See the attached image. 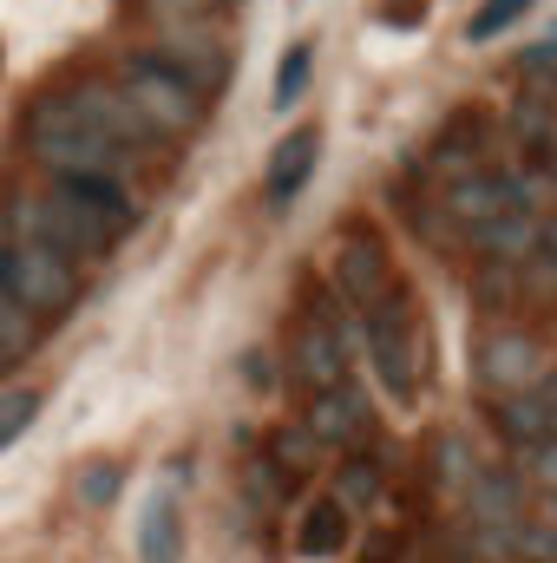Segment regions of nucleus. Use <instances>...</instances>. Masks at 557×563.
<instances>
[{
	"mask_svg": "<svg viewBox=\"0 0 557 563\" xmlns=\"http://www.w3.org/2000/svg\"><path fill=\"white\" fill-rule=\"evenodd\" d=\"M419 13H426V7H414V0H407V7H381V20H394V26H414Z\"/></svg>",
	"mask_w": 557,
	"mask_h": 563,
	"instance_id": "nucleus-32",
	"label": "nucleus"
},
{
	"mask_svg": "<svg viewBox=\"0 0 557 563\" xmlns=\"http://www.w3.org/2000/svg\"><path fill=\"white\" fill-rule=\"evenodd\" d=\"M466 518L472 525H525V472L485 465L466 485Z\"/></svg>",
	"mask_w": 557,
	"mask_h": 563,
	"instance_id": "nucleus-15",
	"label": "nucleus"
},
{
	"mask_svg": "<svg viewBox=\"0 0 557 563\" xmlns=\"http://www.w3.org/2000/svg\"><path fill=\"white\" fill-rule=\"evenodd\" d=\"M263 459L276 465L282 478H308V472L321 465V445H315V439H308L302 426H276V432H270V452H263Z\"/></svg>",
	"mask_w": 557,
	"mask_h": 563,
	"instance_id": "nucleus-20",
	"label": "nucleus"
},
{
	"mask_svg": "<svg viewBox=\"0 0 557 563\" xmlns=\"http://www.w3.org/2000/svg\"><path fill=\"white\" fill-rule=\"evenodd\" d=\"M302 432H308L321 452H361V445L374 439V413H368L361 387L348 380V387H335V394H315V400H308Z\"/></svg>",
	"mask_w": 557,
	"mask_h": 563,
	"instance_id": "nucleus-10",
	"label": "nucleus"
},
{
	"mask_svg": "<svg viewBox=\"0 0 557 563\" xmlns=\"http://www.w3.org/2000/svg\"><path fill=\"white\" fill-rule=\"evenodd\" d=\"M466 243H479V250H492L485 263H532L538 250H545V230H538V217H525V210H512V217H499V223H485V230H472Z\"/></svg>",
	"mask_w": 557,
	"mask_h": 563,
	"instance_id": "nucleus-16",
	"label": "nucleus"
},
{
	"mask_svg": "<svg viewBox=\"0 0 557 563\" xmlns=\"http://www.w3.org/2000/svg\"><path fill=\"white\" fill-rule=\"evenodd\" d=\"M26 157L46 170V184H73V177H119L125 184L132 177V157L112 151L106 139H92L59 92H46L26 112Z\"/></svg>",
	"mask_w": 557,
	"mask_h": 563,
	"instance_id": "nucleus-3",
	"label": "nucleus"
},
{
	"mask_svg": "<svg viewBox=\"0 0 557 563\" xmlns=\"http://www.w3.org/2000/svg\"><path fill=\"white\" fill-rule=\"evenodd\" d=\"M33 347H40V321H33V314L0 288V354H7V361H26Z\"/></svg>",
	"mask_w": 557,
	"mask_h": 563,
	"instance_id": "nucleus-22",
	"label": "nucleus"
},
{
	"mask_svg": "<svg viewBox=\"0 0 557 563\" xmlns=\"http://www.w3.org/2000/svg\"><path fill=\"white\" fill-rule=\"evenodd\" d=\"M132 223H139V190L119 177H73V184H40L7 197L13 243H46L73 263H99Z\"/></svg>",
	"mask_w": 557,
	"mask_h": 563,
	"instance_id": "nucleus-1",
	"label": "nucleus"
},
{
	"mask_svg": "<svg viewBox=\"0 0 557 563\" xmlns=\"http://www.w3.org/2000/svg\"><path fill=\"white\" fill-rule=\"evenodd\" d=\"M472 472H479V465H472L466 439H459V432H439V439H433V478H439V485H472Z\"/></svg>",
	"mask_w": 557,
	"mask_h": 563,
	"instance_id": "nucleus-25",
	"label": "nucleus"
},
{
	"mask_svg": "<svg viewBox=\"0 0 557 563\" xmlns=\"http://www.w3.org/2000/svg\"><path fill=\"white\" fill-rule=\"evenodd\" d=\"M112 86L125 92V106L144 119V132L157 144H171V139H190L204 119H210V99H197L184 79H171L164 66H151L144 53H125L119 66H112Z\"/></svg>",
	"mask_w": 557,
	"mask_h": 563,
	"instance_id": "nucleus-4",
	"label": "nucleus"
},
{
	"mask_svg": "<svg viewBox=\"0 0 557 563\" xmlns=\"http://www.w3.org/2000/svg\"><path fill=\"white\" fill-rule=\"evenodd\" d=\"M151 66H164L171 79H184L197 99H217L230 86V66H237V46L217 20H190V26H157L151 46H139Z\"/></svg>",
	"mask_w": 557,
	"mask_h": 563,
	"instance_id": "nucleus-5",
	"label": "nucleus"
},
{
	"mask_svg": "<svg viewBox=\"0 0 557 563\" xmlns=\"http://www.w3.org/2000/svg\"><path fill=\"white\" fill-rule=\"evenodd\" d=\"M439 210H446V223L452 230H485V223H499V217H512V177L505 170H472V177H459V184H446V197H439Z\"/></svg>",
	"mask_w": 557,
	"mask_h": 563,
	"instance_id": "nucleus-11",
	"label": "nucleus"
},
{
	"mask_svg": "<svg viewBox=\"0 0 557 563\" xmlns=\"http://www.w3.org/2000/svg\"><path fill=\"white\" fill-rule=\"evenodd\" d=\"M0 288H7L33 321H53V314H66V308L79 301V263L59 256V250H46V243H13Z\"/></svg>",
	"mask_w": 557,
	"mask_h": 563,
	"instance_id": "nucleus-7",
	"label": "nucleus"
},
{
	"mask_svg": "<svg viewBox=\"0 0 557 563\" xmlns=\"http://www.w3.org/2000/svg\"><path fill=\"white\" fill-rule=\"evenodd\" d=\"M381 492H387V472H381V459L374 452H348L341 465H335V505L348 511V518H368L374 505H381Z\"/></svg>",
	"mask_w": 557,
	"mask_h": 563,
	"instance_id": "nucleus-17",
	"label": "nucleus"
},
{
	"mask_svg": "<svg viewBox=\"0 0 557 563\" xmlns=\"http://www.w3.org/2000/svg\"><path fill=\"white\" fill-rule=\"evenodd\" d=\"M40 407H46L40 387H7V394H0V452H7L13 439H26V426L40 420Z\"/></svg>",
	"mask_w": 557,
	"mask_h": 563,
	"instance_id": "nucleus-24",
	"label": "nucleus"
},
{
	"mask_svg": "<svg viewBox=\"0 0 557 563\" xmlns=\"http://www.w3.org/2000/svg\"><path fill=\"white\" fill-rule=\"evenodd\" d=\"M177 478H190L184 465H171V478L144 498L139 511V563H184V511H177Z\"/></svg>",
	"mask_w": 557,
	"mask_h": 563,
	"instance_id": "nucleus-12",
	"label": "nucleus"
},
{
	"mask_svg": "<svg viewBox=\"0 0 557 563\" xmlns=\"http://www.w3.org/2000/svg\"><path fill=\"white\" fill-rule=\"evenodd\" d=\"M119 492H125V465H119V459H92V465L73 472V498H79L86 511H112Z\"/></svg>",
	"mask_w": 557,
	"mask_h": 563,
	"instance_id": "nucleus-19",
	"label": "nucleus"
},
{
	"mask_svg": "<svg viewBox=\"0 0 557 563\" xmlns=\"http://www.w3.org/2000/svg\"><path fill=\"white\" fill-rule=\"evenodd\" d=\"M518 288H525V301L538 295V301H557V256H532V263H518Z\"/></svg>",
	"mask_w": 557,
	"mask_h": 563,
	"instance_id": "nucleus-29",
	"label": "nucleus"
},
{
	"mask_svg": "<svg viewBox=\"0 0 557 563\" xmlns=\"http://www.w3.org/2000/svg\"><path fill=\"white\" fill-rule=\"evenodd\" d=\"M237 0H139V20L157 33V26H190V20H223Z\"/></svg>",
	"mask_w": 557,
	"mask_h": 563,
	"instance_id": "nucleus-21",
	"label": "nucleus"
},
{
	"mask_svg": "<svg viewBox=\"0 0 557 563\" xmlns=\"http://www.w3.org/2000/svg\"><path fill=\"white\" fill-rule=\"evenodd\" d=\"M348 544H354V518H348L335 498L302 505V511H295V525H288V551H295L302 563H335Z\"/></svg>",
	"mask_w": 557,
	"mask_h": 563,
	"instance_id": "nucleus-13",
	"label": "nucleus"
},
{
	"mask_svg": "<svg viewBox=\"0 0 557 563\" xmlns=\"http://www.w3.org/2000/svg\"><path fill=\"white\" fill-rule=\"evenodd\" d=\"M243 380H250V387H276V367H270V354H250V361H243Z\"/></svg>",
	"mask_w": 557,
	"mask_h": 563,
	"instance_id": "nucleus-31",
	"label": "nucleus"
},
{
	"mask_svg": "<svg viewBox=\"0 0 557 563\" xmlns=\"http://www.w3.org/2000/svg\"><path fill=\"white\" fill-rule=\"evenodd\" d=\"M59 99L73 106V119H79V125H86L92 139H106L112 151H125L132 164L157 151V139L144 132V119L132 112V106H125V92L112 86V73H79V79H73L66 92H59Z\"/></svg>",
	"mask_w": 557,
	"mask_h": 563,
	"instance_id": "nucleus-9",
	"label": "nucleus"
},
{
	"mask_svg": "<svg viewBox=\"0 0 557 563\" xmlns=\"http://www.w3.org/2000/svg\"><path fill=\"white\" fill-rule=\"evenodd\" d=\"M551 374V354L532 328H485L479 347H472V380L485 400H518V394H538V380Z\"/></svg>",
	"mask_w": 557,
	"mask_h": 563,
	"instance_id": "nucleus-6",
	"label": "nucleus"
},
{
	"mask_svg": "<svg viewBox=\"0 0 557 563\" xmlns=\"http://www.w3.org/2000/svg\"><path fill=\"white\" fill-rule=\"evenodd\" d=\"M354 328H361V354H368L374 380L387 387V400L394 407H414L419 387H426V367H433V334H426V314H419L414 288H394Z\"/></svg>",
	"mask_w": 557,
	"mask_h": 563,
	"instance_id": "nucleus-2",
	"label": "nucleus"
},
{
	"mask_svg": "<svg viewBox=\"0 0 557 563\" xmlns=\"http://www.w3.org/2000/svg\"><path fill=\"white\" fill-rule=\"evenodd\" d=\"M545 511H551V525H557V492H551V498H545Z\"/></svg>",
	"mask_w": 557,
	"mask_h": 563,
	"instance_id": "nucleus-34",
	"label": "nucleus"
},
{
	"mask_svg": "<svg viewBox=\"0 0 557 563\" xmlns=\"http://www.w3.org/2000/svg\"><path fill=\"white\" fill-rule=\"evenodd\" d=\"M7 250H13V230H7V203H0V276H7Z\"/></svg>",
	"mask_w": 557,
	"mask_h": 563,
	"instance_id": "nucleus-33",
	"label": "nucleus"
},
{
	"mask_svg": "<svg viewBox=\"0 0 557 563\" xmlns=\"http://www.w3.org/2000/svg\"><path fill=\"white\" fill-rule=\"evenodd\" d=\"M243 485H250V498H256L263 511H282L288 492H295V478H282L270 459H250V465H243Z\"/></svg>",
	"mask_w": 557,
	"mask_h": 563,
	"instance_id": "nucleus-27",
	"label": "nucleus"
},
{
	"mask_svg": "<svg viewBox=\"0 0 557 563\" xmlns=\"http://www.w3.org/2000/svg\"><path fill=\"white\" fill-rule=\"evenodd\" d=\"M308 73H315V46L302 40V46H288V59L276 66V106H302V92H308Z\"/></svg>",
	"mask_w": 557,
	"mask_h": 563,
	"instance_id": "nucleus-26",
	"label": "nucleus"
},
{
	"mask_svg": "<svg viewBox=\"0 0 557 563\" xmlns=\"http://www.w3.org/2000/svg\"><path fill=\"white\" fill-rule=\"evenodd\" d=\"M328 282H335V301L354 308V314H368V308H381L394 288H407L401 269H394V256H387V243H381L374 230H341V236H335Z\"/></svg>",
	"mask_w": 557,
	"mask_h": 563,
	"instance_id": "nucleus-8",
	"label": "nucleus"
},
{
	"mask_svg": "<svg viewBox=\"0 0 557 563\" xmlns=\"http://www.w3.org/2000/svg\"><path fill=\"white\" fill-rule=\"evenodd\" d=\"M7 367H13V361H7V354H0V380H7Z\"/></svg>",
	"mask_w": 557,
	"mask_h": 563,
	"instance_id": "nucleus-35",
	"label": "nucleus"
},
{
	"mask_svg": "<svg viewBox=\"0 0 557 563\" xmlns=\"http://www.w3.org/2000/svg\"><path fill=\"white\" fill-rule=\"evenodd\" d=\"M315 157H321V132H315V125L288 132V139L270 151V170H263V197H270V210H288V203H295V190L315 177Z\"/></svg>",
	"mask_w": 557,
	"mask_h": 563,
	"instance_id": "nucleus-14",
	"label": "nucleus"
},
{
	"mask_svg": "<svg viewBox=\"0 0 557 563\" xmlns=\"http://www.w3.org/2000/svg\"><path fill=\"white\" fill-rule=\"evenodd\" d=\"M525 13H532V0H485V7L466 20V40H479V46H485V40H499L512 20H525Z\"/></svg>",
	"mask_w": 557,
	"mask_h": 563,
	"instance_id": "nucleus-28",
	"label": "nucleus"
},
{
	"mask_svg": "<svg viewBox=\"0 0 557 563\" xmlns=\"http://www.w3.org/2000/svg\"><path fill=\"white\" fill-rule=\"evenodd\" d=\"M492 426L512 439V445H545L551 439V407L538 400V394H518V400H492Z\"/></svg>",
	"mask_w": 557,
	"mask_h": 563,
	"instance_id": "nucleus-18",
	"label": "nucleus"
},
{
	"mask_svg": "<svg viewBox=\"0 0 557 563\" xmlns=\"http://www.w3.org/2000/svg\"><path fill=\"white\" fill-rule=\"evenodd\" d=\"M525 459H532V465H525V472H532V478H538V485H545V492H557V439H545V445H532V452H525Z\"/></svg>",
	"mask_w": 557,
	"mask_h": 563,
	"instance_id": "nucleus-30",
	"label": "nucleus"
},
{
	"mask_svg": "<svg viewBox=\"0 0 557 563\" xmlns=\"http://www.w3.org/2000/svg\"><path fill=\"white\" fill-rule=\"evenodd\" d=\"M472 295H479L492 314H505V308H525V288H518V269H512V263H479Z\"/></svg>",
	"mask_w": 557,
	"mask_h": 563,
	"instance_id": "nucleus-23",
	"label": "nucleus"
}]
</instances>
